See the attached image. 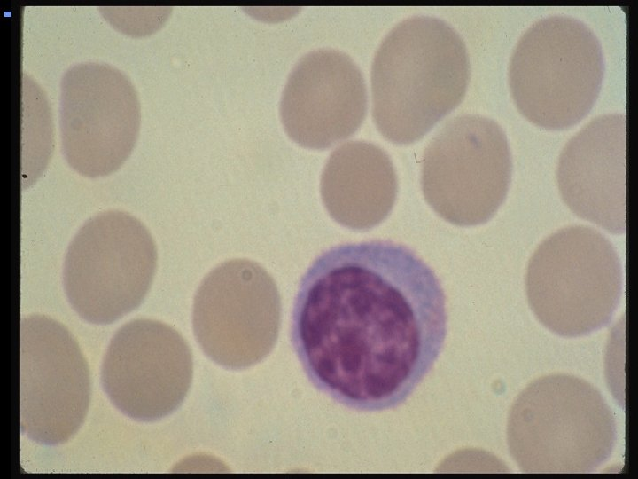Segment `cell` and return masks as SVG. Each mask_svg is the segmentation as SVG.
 Wrapping results in <instances>:
<instances>
[{
	"mask_svg": "<svg viewBox=\"0 0 638 479\" xmlns=\"http://www.w3.org/2000/svg\"><path fill=\"white\" fill-rule=\"evenodd\" d=\"M368 94L360 68L346 53L321 49L292 68L280 101V118L292 140L325 150L352 137L366 117Z\"/></svg>",
	"mask_w": 638,
	"mask_h": 479,
	"instance_id": "cell-12",
	"label": "cell"
},
{
	"mask_svg": "<svg viewBox=\"0 0 638 479\" xmlns=\"http://www.w3.org/2000/svg\"><path fill=\"white\" fill-rule=\"evenodd\" d=\"M622 289V266L614 246L590 227L572 225L551 234L528 263L530 308L559 336H584L607 326Z\"/></svg>",
	"mask_w": 638,
	"mask_h": 479,
	"instance_id": "cell-5",
	"label": "cell"
},
{
	"mask_svg": "<svg viewBox=\"0 0 638 479\" xmlns=\"http://www.w3.org/2000/svg\"><path fill=\"white\" fill-rule=\"evenodd\" d=\"M626 137L625 114L594 118L565 145L556 169L568 208L613 234L626 232Z\"/></svg>",
	"mask_w": 638,
	"mask_h": 479,
	"instance_id": "cell-13",
	"label": "cell"
},
{
	"mask_svg": "<svg viewBox=\"0 0 638 479\" xmlns=\"http://www.w3.org/2000/svg\"><path fill=\"white\" fill-rule=\"evenodd\" d=\"M281 300L271 275L248 259H232L201 281L193 302L197 342L214 363L243 370L267 357L280 328Z\"/></svg>",
	"mask_w": 638,
	"mask_h": 479,
	"instance_id": "cell-8",
	"label": "cell"
},
{
	"mask_svg": "<svg viewBox=\"0 0 638 479\" xmlns=\"http://www.w3.org/2000/svg\"><path fill=\"white\" fill-rule=\"evenodd\" d=\"M398 191L388 154L375 144L346 142L331 152L321 177L330 216L350 229L367 230L391 212Z\"/></svg>",
	"mask_w": 638,
	"mask_h": 479,
	"instance_id": "cell-14",
	"label": "cell"
},
{
	"mask_svg": "<svg viewBox=\"0 0 638 479\" xmlns=\"http://www.w3.org/2000/svg\"><path fill=\"white\" fill-rule=\"evenodd\" d=\"M511 173L502 127L483 115L463 114L447 121L424 149L421 187L441 218L474 226L495 215L507 196Z\"/></svg>",
	"mask_w": 638,
	"mask_h": 479,
	"instance_id": "cell-7",
	"label": "cell"
},
{
	"mask_svg": "<svg viewBox=\"0 0 638 479\" xmlns=\"http://www.w3.org/2000/svg\"><path fill=\"white\" fill-rule=\"evenodd\" d=\"M90 396L87 362L72 334L39 314L20 321V428L45 445L68 441L86 417Z\"/></svg>",
	"mask_w": 638,
	"mask_h": 479,
	"instance_id": "cell-10",
	"label": "cell"
},
{
	"mask_svg": "<svg viewBox=\"0 0 638 479\" xmlns=\"http://www.w3.org/2000/svg\"><path fill=\"white\" fill-rule=\"evenodd\" d=\"M446 296L424 261L389 240L334 246L302 276L291 341L307 377L360 412L400 406L433 367Z\"/></svg>",
	"mask_w": 638,
	"mask_h": 479,
	"instance_id": "cell-1",
	"label": "cell"
},
{
	"mask_svg": "<svg viewBox=\"0 0 638 479\" xmlns=\"http://www.w3.org/2000/svg\"><path fill=\"white\" fill-rule=\"evenodd\" d=\"M602 45L582 21L541 19L517 43L509 66L514 103L529 122L549 130L569 129L595 106L604 75Z\"/></svg>",
	"mask_w": 638,
	"mask_h": 479,
	"instance_id": "cell-4",
	"label": "cell"
},
{
	"mask_svg": "<svg viewBox=\"0 0 638 479\" xmlns=\"http://www.w3.org/2000/svg\"><path fill=\"white\" fill-rule=\"evenodd\" d=\"M61 149L69 166L87 177L121 168L139 134L140 104L119 69L102 63L70 67L60 84Z\"/></svg>",
	"mask_w": 638,
	"mask_h": 479,
	"instance_id": "cell-9",
	"label": "cell"
},
{
	"mask_svg": "<svg viewBox=\"0 0 638 479\" xmlns=\"http://www.w3.org/2000/svg\"><path fill=\"white\" fill-rule=\"evenodd\" d=\"M614 413L601 392L570 374L530 383L514 401L507 423L510 454L524 473H592L611 455Z\"/></svg>",
	"mask_w": 638,
	"mask_h": 479,
	"instance_id": "cell-3",
	"label": "cell"
},
{
	"mask_svg": "<svg viewBox=\"0 0 638 479\" xmlns=\"http://www.w3.org/2000/svg\"><path fill=\"white\" fill-rule=\"evenodd\" d=\"M156 267L157 248L144 224L109 210L89 218L74 235L65 256L63 286L81 318L108 325L142 303Z\"/></svg>",
	"mask_w": 638,
	"mask_h": 479,
	"instance_id": "cell-6",
	"label": "cell"
},
{
	"mask_svg": "<svg viewBox=\"0 0 638 479\" xmlns=\"http://www.w3.org/2000/svg\"><path fill=\"white\" fill-rule=\"evenodd\" d=\"M470 75L466 45L448 23L424 15L402 20L371 66L377 130L393 144L420 140L463 101Z\"/></svg>",
	"mask_w": 638,
	"mask_h": 479,
	"instance_id": "cell-2",
	"label": "cell"
},
{
	"mask_svg": "<svg viewBox=\"0 0 638 479\" xmlns=\"http://www.w3.org/2000/svg\"><path fill=\"white\" fill-rule=\"evenodd\" d=\"M192 372L190 347L174 327L137 318L123 325L111 339L101 381L120 412L136 421L152 422L179 408Z\"/></svg>",
	"mask_w": 638,
	"mask_h": 479,
	"instance_id": "cell-11",
	"label": "cell"
}]
</instances>
